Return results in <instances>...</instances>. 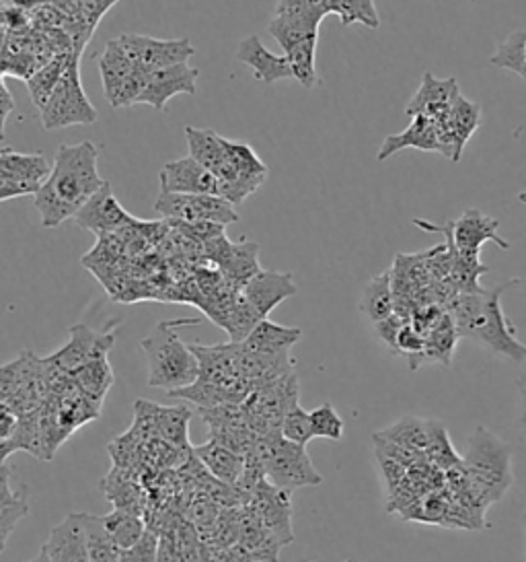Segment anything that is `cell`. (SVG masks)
Listing matches in <instances>:
<instances>
[{"label":"cell","mask_w":526,"mask_h":562,"mask_svg":"<svg viewBox=\"0 0 526 562\" xmlns=\"http://www.w3.org/2000/svg\"><path fill=\"white\" fill-rule=\"evenodd\" d=\"M199 70L190 63L155 70L147 77L138 103H147L157 112H164L167 103L175 95H196Z\"/></svg>","instance_id":"2e32d148"},{"label":"cell","mask_w":526,"mask_h":562,"mask_svg":"<svg viewBox=\"0 0 526 562\" xmlns=\"http://www.w3.org/2000/svg\"><path fill=\"white\" fill-rule=\"evenodd\" d=\"M169 225H171V229H175L183 237H187L190 241L199 244V246L225 235V225L210 223V221H194V223H190V221H169Z\"/></svg>","instance_id":"f6af8a7d"},{"label":"cell","mask_w":526,"mask_h":562,"mask_svg":"<svg viewBox=\"0 0 526 562\" xmlns=\"http://www.w3.org/2000/svg\"><path fill=\"white\" fill-rule=\"evenodd\" d=\"M393 312V274L391 270H385L377 277H373L362 289L361 314L373 324H378Z\"/></svg>","instance_id":"f1b7e54d"},{"label":"cell","mask_w":526,"mask_h":562,"mask_svg":"<svg viewBox=\"0 0 526 562\" xmlns=\"http://www.w3.org/2000/svg\"><path fill=\"white\" fill-rule=\"evenodd\" d=\"M525 286H526V279H525Z\"/></svg>","instance_id":"9f6ffc18"},{"label":"cell","mask_w":526,"mask_h":562,"mask_svg":"<svg viewBox=\"0 0 526 562\" xmlns=\"http://www.w3.org/2000/svg\"><path fill=\"white\" fill-rule=\"evenodd\" d=\"M122 562H159V533L147 529L138 544L122 552Z\"/></svg>","instance_id":"bcb514c9"},{"label":"cell","mask_w":526,"mask_h":562,"mask_svg":"<svg viewBox=\"0 0 526 562\" xmlns=\"http://www.w3.org/2000/svg\"><path fill=\"white\" fill-rule=\"evenodd\" d=\"M300 336L302 331L298 328H286V326L274 324L272 319H262L253 330L249 331V336L241 345L255 355H279V352H290L300 340Z\"/></svg>","instance_id":"484cf974"},{"label":"cell","mask_w":526,"mask_h":562,"mask_svg":"<svg viewBox=\"0 0 526 562\" xmlns=\"http://www.w3.org/2000/svg\"><path fill=\"white\" fill-rule=\"evenodd\" d=\"M52 562H91L87 550V536L82 513L66 515L65 521L52 529L48 542L42 546Z\"/></svg>","instance_id":"44dd1931"},{"label":"cell","mask_w":526,"mask_h":562,"mask_svg":"<svg viewBox=\"0 0 526 562\" xmlns=\"http://www.w3.org/2000/svg\"><path fill=\"white\" fill-rule=\"evenodd\" d=\"M312 435L319 439H329V441H340L344 437V418L338 414V411L323 402L311 411Z\"/></svg>","instance_id":"ee69618b"},{"label":"cell","mask_w":526,"mask_h":562,"mask_svg":"<svg viewBox=\"0 0 526 562\" xmlns=\"http://www.w3.org/2000/svg\"><path fill=\"white\" fill-rule=\"evenodd\" d=\"M258 244L245 241V244H230L229 254L218 265V270L227 281L232 282L237 289H241L245 282L251 281L262 268L258 262Z\"/></svg>","instance_id":"4dcf8cb0"},{"label":"cell","mask_w":526,"mask_h":562,"mask_svg":"<svg viewBox=\"0 0 526 562\" xmlns=\"http://www.w3.org/2000/svg\"><path fill=\"white\" fill-rule=\"evenodd\" d=\"M317 44H319V37H309V40L293 46L290 50L284 52V56L288 58L290 70H293V79L302 85L305 89H315L321 85V79L317 75V65H315Z\"/></svg>","instance_id":"8d00e7d4"},{"label":"cell","mask_w":526,"mask_h":562,"mask_svg":"<svg viewBox=\"0 0 526 562\" xmlns=\"http://www.w3.org/2000/svg\"><path fill=\"white\" fill-rule=\"evenodd\" d=\"M138 68L134 67L130 56L119 44V40H110L105 50L99 56V75L103 83V95L110 100L115 91L130 79Z\"/></svg>","instance_id":"4316f807"},{"label":"cell","mask_w":526,"mask_h":562,"mask_svg":"<svg viewBox=\"0 0 526 562\" xmlns=\"http://www.w3.org/2000/svg\"><path fill=\"white\" fill-rule=\"evenodd\" d=\"M290 495L286 491H279L267 480L258 484L253 495L249 498L251 512L260 517L265 528L270 529L279 540V544L288 546L295 542V531H293V503Z\"/></svg>","instance_id":"4fadbf2b"},{"label":"cell","mask_w":526,"mask_h":562,"mask_svg":"<svg viewBox=\"0 0 526 562\" xmlns=\"http://www.w3.org/2000/svg\"><path fill=\"white\" fill-rule=\"evenodd\" d=\"M199 324V319L161 322L140 342L148 361V385L159 390H181L197 380L199 364L194 350L180 338L181 326Z\"/></svg>","instance_id":"277c9868"},{"label":"cell","mask_w":526,"mask_h":562,"mask_svg":"<svg viewBox=\"0 0 526 562\" xmlns=\"http://www.w3.org/2000/svg\"><path fill=\"white\" fill-rule=\"evenodd\" d=\"M426 342H424V355H422V364L443 363L448 367L453 361V352L459 342V331L453 322L448 312H444L443 317L426 331Z\"/></svg>","instance_id":"f546056e"},{"label":"cell","mask_w":526,"mask_h":562,"mask_svg":"<svg viewBox=\"0 0 526 562\" xmlns=\"http://www.w3.org/2000/svg\"><path fill=\"white\" fill-rule=\"evenodd\" d=\"M279 432L286 441H293L296 446L307 447L315 439L312 435L311 413H307L300 404H295L279 425Z\"/></svg>","instance_id":"7bdbcfd3"},{"label":"cell","mask_w":526,"mask_h":562,"mask_svg":"<svg viewBox=\"0 0 526 562\" xmlns=\"http://www.w3.org/2000/svg\"><path fill=\"white\" fill-rule=\"evenodd\" d=\"M516 284H525V279H514L493 291L481 286L471 293H457L448 301L446 312L453 317L460 338H469L512 363H525L526 345L516 338V328L502 310L504 291Z\"/></svg>","instance_id":"7a4b0ae2"},{"label":"cell","mask_w":526,"mask_h":562,"mask_svg":"<svg viewBox=\"0 0 526 562\" xmlns=\"http://www.w3.org/2000/svg\"><path fill=\"white\" fill-rule=\"evenodd\" d=\"M194 456L210 472V476L225 482V484L235 486L243 476L245 456L232 451L214 439L204 446L194 447Z\"/></svg>","instance_id":"d4e9b609"},{"label":"cell","mask_w":526,"mask_h":562,"mask_svg":"<svg viewBox=\"0 0 526 562\" xmlns=\"http://www.w3.org/2000/svg\"><path fill=\"white\" fill-rule=\"evenodd\" d=\"M347 562H350V561H347Z\"/></svg>","instance_id":"6f0895ef"},{"label":"cell","mask_w":526,"mask_h":562,"mask_svg":"<svg viewBox=\"0 0 526 562\" xmlns=\"http://www.w3.org/2000/svg\"><path fill=\"white\" fill-rule=\"evenodd\" d=\"M190 420L187 406H157V437L171 447L192 449L187 437Z\"/></svg>","instance_id":"836d02e7"},{"label":"cell","mask_w":526,"mask_h":562,"mask_svg":"<svg viewBox=\"0 0 526 562\" xmlns=\"http://www.w3.org/2000/svg\"><path fill=\"white\" fill-rule=\"evenodd\" d=\"M185 138H187L190 157H194L199 166L213 171L214 176H218L222 171V167L227 166L225 136H220L213 128L199 131L194 126H187Z\"/></svg>","instance_id":"83f0119b"},{"label":"cell","mask_w":526,"mask_h":562,"mask_svg":"<svg viewBox=\"0 0 526 562\" xmlns=\"http://www.w3.org/2000/svg\"><path fill=\"white\" fill-rule=\"evenodd\" d=\"M16 451L19 449H16V443L13 439L11 441H0V468L7 463L9 456H13Z\"/></svg>","instance_id":"816d5d0a"},{"label":"cell","mask_w":526,"mask_h":562,"mask_svg":"<svg viewBox=\"0 0 526 562\" xmlns=\"http://www.w3.org/2000/svg\"><path fill=\"white\" fill-rule=\"evenodd\" d=\"M325 18L328 13L323 4L290 7L276 11V18L267 25V32L278 42L282 50L286 52L309 37H319V27Z\"/></svg>","instance_id":"e0dca14e"},{"label":"cell","mask_w":526,"mask_h":562,"mask_svg":"<svg viewBox=\"0 0 526 562\" xmlns=\"http://www.w3.org/2000/svg\"><path fill=\"white\" fill-rule=\"evenodd\" d=\"M103 526L107 529L114 544L124 552L130 550L132 546L138 544L147 533V519L138 513L126 512V509H114L110 515H103Z\"/></svg>","instance_id":"1f68e13d"},{"label":"cell","mask_w":526,"mask_h":562,"mask_svg":"<svg viewBox=\"0 0 526 562\" xmlns=\"http://www.w3.org/2000/svg\"><path fill=\"white\" fill-rule=\"evenodd\" d=\"M235 58L253 70V77L265 85L278 83L293 79V70L288 58L282 54H274L263 46L260 35H247L239 42Z\"/></svg>","instance_id":"ffe728a7"},{"label":"cell","mask_w":526,"mask_h":562,"mask_svg":"<svg viewBox=\"0 0 526 562\" xmlns=\"http://www.w3.org/2000/svg\"><path fill=\"white\" fill-rule=\"evenodd\" d=\"M405 322H410V319H405V317H401L399 314H391L387 319H382V322H378L375 324V330H377L378 338L387 345V347L393 350H397V334L401 330V326L405 324Z\"/></svg>","instance_id":"c3c4849f"},{"label":"cell","mask_w":526,"mask_h":562,"mask_svg":"<svg viewBox=\"0 0 526 562\" xmlns=\"http://www.w3.org/2000/svg\"><path fill=\"white\" fill-rule=\"evenodd\" d=\"M82 526L91 562H122V550L110 538L101 517L82 513Z\"/></svg>","instance_id":"d590c367"},{"label":"cell","mask_w":526,"mask_h":562,"mask_svg":"<svg viewBox=\"0 0 526 562\" xmlns=\"http://www.w3.org/2000/svg\"><path fill=\"white\" fill-rule=\"evenodd\" d=\"M42 126L46 131H60L68 126H87L98 122V108L89 101L81 81L79 54L70 56L56 89L52 91L46 105L39 110Z\"/></svg>","instance_id":"8992f818"},{"label":"cell","mask_w":526,"mask_h":562,"mask_svg":"<svg viewBox=\"0 0 526 562\" xmlns=\"http://www.w3.org/2000/svg\"><path fill=\"white\" fill-rule=\"evenodd\" d=\"M21 416L7 402H0V441H11L19 429Z\"/></svg>","instance_id":"681fc988"},{"label":"cell","mask_w":526,"mask_h":562,"mask_svg":"<svg viewBox=\"0 0 526 562\" xmlns=\"http://www.w3.org/2000/svg\"><path fill=\"white\" fill-rule=\"evenodd\" d=\"M518 390H521V397H523V423L526 425V373L518 378Z\"/></svg>","instance_id":"f5cc1de1"},{"label":"cell","mask_w":526,"mask_h":562,"mask_svg":"<svg viewBox=\"0 0 526 562\" xmlns=\"http://www.w3.org/2000/svg\"><path fill=\"white\" fill-rule=\"evenodd\" d=\"M251 451L262 462L265 480L279 491L295 493L296 488L319 486L323 482V476L315 470L305 447L286 441L279 430L270 435H258V441L251 447Z\"/></svg>","instance_id":"5b68a950"},{"label":"cell","mask_w":526,"mask_h":562,"mask_svg":"<svg viewBox=\"0 0 526 562\" xmlns=\"http://www.w3.org/2000/svg\"><path fill=\"white\" fill-rule=\"evenodd\" d=\"M70 56H72V54H60V56H56L46 67L35 70L32 77L25 79V85H27V89H30V95H32V101L35 103L37 110H42V108L46 105V101L49 100L52 91L56 89V85L60 81L62 72H65L66 67H68V63H70Z\"/></svg>","instance_id":"f35d334b"},{"label":"cell","mask_w":526,"mask_h":562,"mask_svg":"<svg viewBox=\"0 0 526 562\" xmlns=\"http://www.w3.org/2000/svg\"><path fill=\"white\" fill-rule=\"evenodd\" d=\"M403 149H420L426 153H443L441 136L436 120L426 116H415L403 133L391 134L385 138L377 153L378 161H387L395 153Z\"/></svg>","instance_id":"7402d4cb"},{"label":"cell","mask_w":526,"mask_h":562,"mask_svg":"<svg viewBox=\"0 0 526 562\" xmlns=\"http://www.w3.org/2000/svg\"><path fill=\"white\" fill-rule=\"evenodd\" d=\"M479 124H481V105L476 101L467 100L460 93L459 100L455 101L450 112L444 114L441 120H436L441 147H443L441 155L459 164L462 149L469 143V138L477 133Z\"/></svg>","instance_id":"5bb4252c"},{"label":"cell","mask_w":526,"mask_h":562,"mask_svg":"<svg viewBox=\"0 0 526 562\" xmlns=\"http://www.w3.org/2000/svg\"><path fill=\"white\" fill-rule=\"evenodd\" d=\"M4 548H7V544L0 540V552H4Z\"/></svg>","instance_id":"11a10c76"},{"label":"cell","mask_w":526,"mask_h":562,"mask_svg":"<svg viewBox=\"0 0 526 562\" xmlns=\"http://www.w3.org/2000/svg\"><path fill=\"white\" fill-rule=\"evenodd\" d=\"M295 279L290 272H276V270H260L251 281L245 282L237 299L245 305L258 322L267 319L278 307L282 301L296 295Z\"/></svg>","instance_id":"8fae6325"},{"label":"cell","mask_w":526,"mask_h":562,"mask_svg":"<svg viewBox=\"0 0 526 562\" xmlns=\"http://www.w3.org/2000/svg\"><path fill=\"white\" fill-rule=\"evenodd\" d=\"M105 180L99 173V149L84 140L56 150L48 180L33 194V204L46 229L75 218L82 206L98 194Z\"/></svg>","instance_id":"6da1fadb"},{"label":"cell","mask_w":526,"mask_h":562,"mask_svg":"<svg viewBox=\"0 0 526 562\" xmlns=\"http://www.w3.org/2000/svg\"><path fill=\"white\" fill-rule=\"evenodd\" d=\"M48 161L37 153L0 149V202L35 194L48 180Z\"/></svg>","instance_id":"30bf717a"},{"label":"cell","mask_w":526,"mask_h":562,"mask_svg":"<svg viewBox=\"0 0 526 562\" xmlns=\"http://www.w3.org/2000/svg\"><path fill=\"white\" fill-rule=\"evenodd\" d=\"M72 380H75L77 387L81 390L84 396L95 400L99 404H103L107 392L114 385L115 378L107 357H98V359L82 364L81 369H77L72 373Z\"/></svg>","instance_id":"d6a6232c"},{"label":"cell","mask_w":526,"mask_h":562,"mask_svg":"<svg viewBox=\"0 0 526 562\" xmlns=\"http://www.w3.org/2000/svg\"><path fill=\"white\" fill-rule=\"evenodd\" d=\"M15 110V100L11 95V91L4 87L0 79V143H4V128H7V120L11 116V112Z\"/></svg>","instance_id":"f907efd6"},{"label":"cell","mask_w":526,"mask_h":562,"mask_svg":"<svg viewBox=\"0 0 526 562\" xmlns=\"http://www.w3.org/2000/svg\"><path fill=\"white\" fill-rule=\"evenodd\" d=\"M136 221L138 218L128 215L124 206L117 202L110 182L103 183L98 194H93V199L89 200L75 216V223L81 229L95 233L98 237L119 233L134 225Z\"/></svg>","instance_id":"9a60e30c"},{"label":"cell","mask_w":526,"mask_h":562,"mask_svg":"<svg viewBox=\"0 0 526 562\" xmlns=\"http://www.w3.org/2000/svg\"><path fill=\"white\" fill-rule=\"evenodd\" d=\"M239 546H243L255 562H278L279 550L284 548L249 505L239 507Z\"/></svg>","instance_id":"603a6c76"},{"label":"cell","mask_w":526,"mask_h":562,"mask_svg":"<svg viewBox=\"0 0 526 562\" xmlns=\"http://www.w3.org/2000/svg\"><path fill=\"white\" fill-rule=\"evenodd\" d=\"M27 562H52V559H49L48 554H46L44 550H39V554H37L35 559H32V561Z\"/></svg>","instance_id":"db71d44e"},{"label":"cell","mask_w":526,"mask_h":562,"mask_svg":"<svg viewBox=\"0 0 526 562\" xmlns=\"http://www.w3.org/2000/svg\"><path fill=\"white\" fill-rule=\"evenodd\" d=\"M114 345L115 331H95L84 324H77L70 328V338L65 347L46 359L60 371L72 375L82 364L98 357H107Z\"/></svg>","instance_id":"7c38bea8"},{"label":"cell","mask_w":526,"mask_h":562,"mask_svg":"<svg viewBox=\"0 0 526 562\" xmlns=\"http://www.w3.org/2000/svg\"><path fill=\"white\" fill-rule=\"evenodd\" d=\"M30 512L27 498L15 495L11 488V468H0V540L7 544L11 531L15 529L21 517Z\"/></svg>","instance_id":"e575fe53"},{"label":"cell","mask_w":526,"mask_h":562,"mask_svg":"<svg viewBox=\"0 0 526 562\" xmlns=\"http://www.w3.org/2000/svg\"><path fill=\"white\" fill-rule=\"evenodd\" d=\"M328 15H338L342 25L362 23L368 30H378L380 19L375 0H323Z\"/></svg>","instance_id":"74e56055"},{"label":"cell","mask_w":526,"mask_h":562,"mask_svg":"<svg viewBox=\"0 0 526 562\" xmlns=\"http://www.w3.org/2000/svg\"><path fill=\"white\" fill-rule=\"evenodd\" d=\"M101 491L114 505V509H126V512L138 513L142 517L147 515L148 505H150L147 488L128 472L112 468V472L101 480Z\"/></svg>","instance_id":"cb8c5ba5"},{"label":"cell","mask_w":526,"mask_h":562,"mask_svg":"<svg viewBox=\"0 0 526 562\" xmlns=\"http://www.w3.org/2000/svg\"><path fill=\"white\" fill-rule=\"evenodd\" d=\"M426 460L443 470H457L462 465V460L455 453V447L450 446L446 427L434 418H427Z\"/></svg>","instance_id":"60d3db41"},{"label":"cell","mask_w":526,"mask_h":562,"mask_svg":"<svg viewBox=\"0 0 526 562\" xmlns=\"http://www.w3.org/2000/svg\"><path fill=\"white\" fill-rule=\"evenodd\" d=\"M459 95L460 87L455 77L436 79L432 72H426L418 93L408 103L405 114L410 117L426 116L441 120L444 114L450 112Z\"/></svg>","instance_id":"d6986e66"},{"label":"cell","mask_w":526,"mask_h":562,"mask_svg":"<svg viewBox=\"0 0 526 562\" xmlns=\"http://www.w3.org/2000/svg\"><path fill=\"white\" fill-rule=\"evenodd\" d=\"M382 439L408 447L411 451H420L426 456L427 447V420L415 416H403L399 423L378 432Z\"/></svg>","instance_id":"ab89813d"},{"label":"cell","mask_w":526,"mask_h":562,"mask_svg":"<svg viewBox=\"0 0 526 562\" xmlns=\"http://www.w3.org/2000/svg\"><path fill=\"white\" fill-rule=\"evenodd\" d=\"M124 46L126 54L130 56L134 67L142 72H155L161 68L175 67L190 63V58L196 54L190 37L181 40H159L150 35L124 34L117 37Z\"/></svg>","instance_id":"9c48e42d"},{"label":"cell","mask_w":526,"mask_h":562,"mask_svg":"<svg viewBox=\"0 0 526 562\" xmlns=\"http://www.w3.org/2000/svg\"><path fill=\"white\" fill-rule=\"evenodd\" d=\"M413 225L422 232L443 233L448 251L469 262H479V251L485 241H493L500 249H510V244H506V239L498 233L500 221L483 215L479 209H469L459 218L448 221L444 225H436L422 218H415Z\"/></svg>","instance_id":"52a82bcc"},{"label":"cell","mask_w":526,"mask_h":562,"mask_svg":"<svg viewBox=\"0 0 526 562\" xmlns=\"http://www.w3.org/2000/svg\"><path fill=\"white\" fill-rule=\"evenodd\" d=\"M21 383V357L13 363L0 367V402H11L19 392Z\"/></svg>","instance_id":"7dc6e473"},{"label":"cell","mask_w":526,"mask_h":562,"mask_svg":"<svg viewBox=\"0 0 526 562\" xmlns=\"http://www.w3.org/2000/svg\"><path fill=\"white\" fill-rule=\"evenodd\" d=\"M493 67L506 68L516 72L526 83V30H516L506 35L498 50L490 58Z\"/></svg>","instance_id":"b9f144b4"},{"label":"cell","mask_w":526,"mask_h":562,"mask_svg":"<svg viewBox=\"0 0 526 562\" xmlns=\"http://www.w3.org/2000/svg\"><path fill=\"white\" fill-rule=\"evenodd\" d=\"M465 493L471 501L498 503L512 486V451L492 430L477 427L469 439L467 456L460 465Z\"/></svg>","instance_id":"3957f363"},{"label":"cell","mask_w":526,"mask_h":562,"mask_svg":"<svg viewBox=\"0 0 526 562\" xmlns=\"http://www.w3.org/2000/svg\"><path fill=\"white\" fill-rule=\"evenodd\" d=\"M161 194H216L218 180L213 171L199 166L194 157L167 161L159 173Z\"/></svg>","instance_id":"ac0fdd59"},{"label":"cell","mask_w":526,"mask_h":562,"mask_svg":"<svg viewBox=\"0 0 526 562\" xmlns=\"http://www.w3.org/2000/svg\"><path fill=\"white\" fill-rule=\"evenodd\" d=\"M155 211L164 221H210L225 227L239 223L235 206L216 194H159Z\"/></svg>","instance_id":"ba28073f"}]
</instances>
